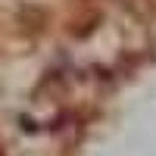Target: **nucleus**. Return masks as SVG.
<instances>
[{
	"label": "nucleus",
	"instance_id": "nucleus-1",
	"mask_svg": "<svg viewBox=\"0 0 156 156\" xmlns=\"http://www.w3.org/2000/svg\"><path fill=\"white\" fill-rule=\"evenodd\" d=\"M0 156H3V150H0Z\"/></svg>",
	"mask_w": 156,
	"mask_h": 156
}]
</instances>
